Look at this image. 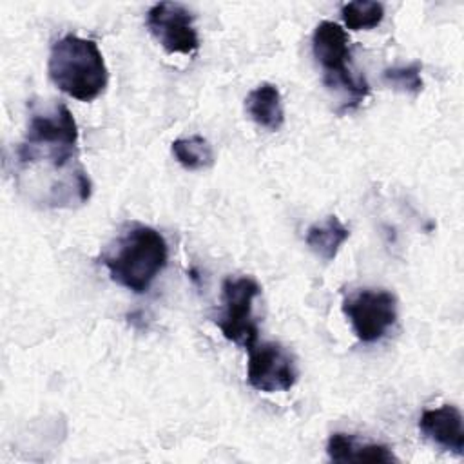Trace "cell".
Returning a JSON list of instances; mask_svg holds the SVG:
<instances>
[{"instance_id":"3957f363","label":"cell","mask_w":464,"mask_h":464,"mask_svg":"<svg viewBox=\"0 0 464 464\" xmlns=\"http://www.w3.org/2000/svg\"><path fill=\"white\" fill-rule=\"evenodd\" d=\"M47 72L62 92L80 102L96 100L109 82V71L98 44L78 34H65L53 44Z\"/></svg>"},{"instance_id":"52a82bcc","label":"cell","mask_w":464,"mask_h":464,"mask_svg":"<svg viewBox=\"0 0 464 464\" xmlns=\"http://www.w3.org/2000/svg\"><path fill=\"white\" fill-rule=\"evenodd\" d=\"M248 350L246 381L248 384L265 393L286 392L299 377V370L294 355L272 341H256Z\"/></svg>"},{"instance_id":"5bb4252c","label":"cell","mask_w":464,"mask_h":464,"mask_svg":"<svg viewBox=\"0 0 464 464\" xmlns=\"http://www.w3.org/2000/svg\"><path fill=\"white\" fill-rule=\"evenodd\" d=\"M343 22L352 31L373 29L384 18V5L372 0H353L341 7Z\"/></svg>"},{"instance_id":"5b68a950","label":"cell","mask_w":464,"mask_h":464,"mask_svg":"<svg viewBox=\"0 0 464 464\" xmlns=\"http://www.w3.org/2000/svg\"><path fill=\"white\" fill-rule=\"evenodd\" d=\"M259 294L261 286L250 276H230L221 285V310L214 321L228 341L243 348L252 346L259 335L254 319V299Z\"/></svg>"},{"instance_id":"8992f818","label":"cell","mask_w":464,"mask_h":464,"mask_svg":"<svg viewBox=\"0 0 464 464\" xmlns=\"http://www.w3.org/2000/svg\"><path fill=\"white\" fill-rule=\"evenodd\" d=\"M343 312L359 341L375 343L395 324L397 299L382 288H362L343 301Z\"/></svg>"},{"instance_id":"6da1fadb","label":"cell","mask_w":464,"mask_h":464,"mask_svg":"<svg viewBox=\"0 0 464 464\" xmlns=\"http://www.w3.org/2000/svg\"><path fill=\"white\" fill-rule=\"evenodd\" d=\"M22 169L44 167L63 183L76 188L83 199L91 198V179L78 160V125L62 102L33 111L25 136L16 149Z\"/></svg>"},{"instance_id":"7c38bea8","label":"cell","mask_w":464,"mask_h":464,"mask_svg":"<svg viewBox=\"0 0 464 464\" xmlns=\"http://www.w3.org/2000/svg\"><path fill=\"white\" fill-rule=\"evenodd\" d=\"M350 237L348 227L343 225V221L330 214L321 223H315L308 227L306 230V246L324 263H330L335 259L337 252L341 250L343 243Z\"/></svg>"},{"instance_id":"277c9868","label":"cell","mask_w":464,"mask_h":464,"mask_svg":"<svg viewBox=\"0 0 464 464\" xmlns=\"http://www.w3.org/2000/svg\"><path fill=\"white\" fill-rule=\"evenodd\" d=\"M312 53L323 69V82L328 89L344 92L343 111L357 107L370 92L364 76L355 74L350 63V40L346 31L330 20H323L312 33Z\"/></svg>"},{"instance_id":"7a4b0ae2","label":"cell","mask_w":464,"mask_h":464,"mask_svg":"<svg viewBox=\"0 0 464 464\" xmlns=\"http://www.w3.org/2000/svg\"><path fill=\"white\" fill-rule=\"evenodd\" d=\"M169 246L165 237L152 227L129 225L102 256L109 276L120 286L145 294L165 268Z\"/></svg>"},{"instance_id":"9c48e42d","label":"cell","mask_w":464,"mask_h":464,"mask_svg":"<svg viewBox=\"0 0 464 464\" xmlns=\"http://www.w3.org/2000/svg\"><path fill=\"white\" fill-rule=\"evenodd\" d=\"M420 433L439 448L462 455L464 453V430L462 413L453 404L424 410L419 419Z\"/></svg>"},{"instance_id":"4fadbf2b","label":"cell","mask_w":464,"mask_h":464,"mask_svg":"<svg viewBox=\"0 0 464 464\" xmlns=\"http://www.w3.org/2000/svg\"><path fill=\"white\" fill-rule=\"evenodd\" d=\"M174 160L187 170H205L214 165V149L207 138L194 134L188 138H178L172 141Z\"/></svg>"},{"instance_id":"9a60e30c","label":"cell","mask_w":464,"mask_h":464,"mask_svg":"<svg viewBox=\"0 0 464 464\" xmlns=\"http://www.w3.org/2000/svg\"><path fill=\"white\" fill-rule=\"evenodd\" d=\"M420 69H422V65L419 62H411L408 65L388 67V69H384L382 78L395 91L417 96L422 91V87H424V82H422V76H420Z\"/></svg>"},{"instance_id":"ba28073f","label":"cell","mask_w":464,"mask_h":464,"mask_svg":"<svg viewBox=\"0 0 464 464\" xmlns=\"http://www.w3.org/2000/svg\"><path fill=\"white\" fill-rule=\"evenodd\" d=\"M145 25L152 38L170 54H194L199 49L194 14L179 2L154 4L147 11Z\"/></svg>"},{"instance_id":"30bf717a","label":"cell","mask_w":464,"mask_h":464,"mask_svg":"<svg viewBox=\"0 0 464 464\" xmlns=\"http://www.w3.org/2000/svg\"><path fill=\"white\" fill-rule=\"evenodd\" d=\"M245 109L250 120L266 130L276 132L285 123L283 96L274 83L263 82L254 87L245 100Z\"/></svg>"},{"instance_id":"8fae6325","label":"cell","mask_w":464,"mask_h":464,"mask_svg":"<svg viewBox=\"0 0 464 464\" xmlns=\"http://www.w3.org/2000/svg\"><path fill=\"white\" fill-rule=\"evenodd\" d=\"M326 453L334 462H350V460H362V462H397L393 451L384 444L366 442L359 444L353 435L335 431L330 435L326 444Z\"/></svg>"}]
</instances>
